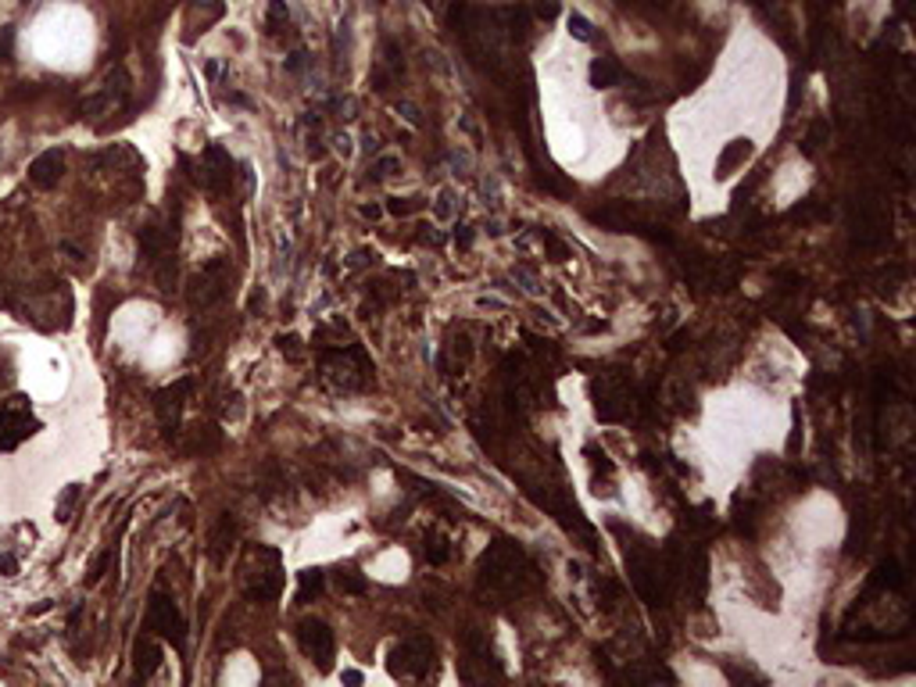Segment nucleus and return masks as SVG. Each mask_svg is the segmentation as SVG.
<instances>
[{
    "instance_id": "e433bc0d",
    "label": "nucleus",
    "mask_w": 916,
    "mask_h": 687,
    "mask_svg": "<svg viewBox=\"0 0 916 687\" xmlns=\"http://www.w3.org/2000/svg\"><path fill=\"white\" fill-rule=\"evenodd\" d=\"M397 111H401V115H405L408 122H419V111H415L412 104H397Z\"/></svg>"
},
{
    "instance_id": "2f4dec72",
    "label": "nucleus",
    "mask_w": 916,
    "mask_h": 687,
    "mask_svg": "<svg viewBox=\"0 0 916 687\" xmlns=\"http://www.w3.org/2000/svg\"><path fill=\"white\" fill-rule=\"evenodd\" d=\"M108 566H111V552H104V555H97V562H94V566H90V577H86V584H90V587H94V584H97V580H101V577H104V573H108Z\"/></svg>"
},
{
    "instance_id": "c9c22d12",
    "label": "nucleus",
    "mask_w": 916,
    "mask_h": 687,
    "mask_svg": "<svg viewBox=\"0 0 916 687\" xmlns=\"http://www.w3.org/2000/svg\"><path fill=\"white\" fill-rule=\"evenodd\" d=\"M454 244H458V248H470V244H473V229L462 225V233H454Z\"/></svg>"
},
{
    "instance_id": "0eeeda50",
    "label": "nucleus",
    "mask_w": 916,
    "mask_h": 687,
    "mask_svg": "<svg viewBox=\"0 0 916 687\" xmlns=\"http://www.w3.org/2000/svg\"><path fill=\"white\" fill-rule=\"evenodd\" d=\"M37 429V419L26 408V397H12L4 408H0V447H19L29 433Z\"/></svg>"
},
{
    "instance_id": "a878e982",
    "label": "nucleus",
    "mask_w": 916,
    "mask_h": 687,
    "mask_svg": "<svg viewBox=\"0 0 916 687\" xmlns=\"http://www.w3.org/2000/svg\"><path fill=\"white\" fill-rule=\"evenodd\" d=\"M587 458H591V470H594V477H598V473H605V477H612V473H616L612 458H609L605 451H598V447H587Z\"/></svg>"
},
{
    "instance_id": "423d86ee",
    "label": "nucleus",
    "mask_w": 916,
    "mask_h": 687,
    "mask_svg": "<svg viewBox=\"0 0 916 687\" xmlns=\"http://www.w3.org/2000/svg\"><path fill=\"white\" fill-rule=\"evenodd\" d=\"M298 644H301V651H305L319 669H330V662H333V655H337V641H333V630H330L323 619H315V616L301 619V623H298Z\"/></svg>"
},
{
    "instance_id": "bb28decb",
    "label": "nucleus",
    "mask_w": 916,
    "mask_h": 687,
    "mask_svg": "<svg viewBox=\"0 0 916 687\" xmlns=\"http://www.w3.org/2000/svg\"><path fill=\"white\" fill-rule=\"evenodd\" d=\"M902 580H905V577H902V566H898V562H884V566L877 569V584H884V587H887V584H891V587H902Z\"/></svg>"
},
{
    "instance_id": "4468645a",
    "label": "nucleus",
    "mask_w": 916,
    "mask_h": 687,
    "mask_svg": "<svg viewBox=\"0 0 916 687\" xmlns=\"http://www.w3.org/2000/svg\"><path fill=\"white\" fill-rule=\"evenodd\" d=\"M748 158H752V140H731V143L724 147L720 161H716V179L734 176V168H741Z\"/></svg>"
},
{
    "instance_id": "20e7f679",
    "label": "nucleus",
    "mask_w": 916,
    "mask_h": 687,
    "mask_svg": "<svg viewBox=\"0 0 916 687\" xmlns=\"http://www.w3.org/2000/svg\"><path fill=\"white\" fill-rule=\"evenodd\" d=\"M591 397H594V412L601 422H623L630 415V390L616 372H605L591 383Z\"/></svg>"
},
{
    "instance_id": "9d476101",
    "label": "nucleus",
    "mask_w": 916,
    "mask_h": 687,
    "mask_svg": "<svg viewBox=\"0 0 916 687\" xmlns=\"http://www.w3.org/2000/svg\"><path fill=\"white\" fill-rule=\"evenodd\" d=\"M190 390H193V380H176L172 387H165V390L154 394V408H158L161 426H165L168 437H176V422H179V412H183Z\"/></svg>"
},
{
    "instance_id": "1a4fd4ad",
    "label": "nucleus",
    "mask_w": 916,
    "mask_h": 687,
    "mask_svg": "<svg viewBox=\"0 0 916 687\" xmlns=\"http://www.w3.org/2000/svg\"><path fill=\"white\" fill-rule=\"evenodd\" d=\"M197 183L208 193H225L229 186H233V158H229L222 147H208L204 161H200V172H197Z\"/></svg>"
},
{
    "instance_id": "ea45409f",
    "label": "nucleus",
    "mask_w": 916,
    "mask_h": 687,
    "mask_svg": "<svg viewBox=\"0 0 916 687\" xmlns=\"http://www.w3.org/2000/svg\"><path fill=\"white\" fill-rule=\"evenodd\" d=\"M344 680H348V683H362V673H355V669H348V673H344Z\"/></svg>"
},
{
    "instance_id": "393cba45",
    "label": "nucleus",
    "mask_w": 916,
    "mask_h": 687,
    "mask_svg": "<svg viewBox=\"0 0 916 687\" xmlns=\"http://www.w3.org/2000/svg\"><path fill=\"white\" fill-rule=\"evenodd\" d=\"M79 495H83V491L72 484V487H65V495L58 498V519H61V523H69V519H72V509H76Z\"/></svg>"
},
{
    "instance_id": "b1692460",
    "label": "nucleus",
    "mask_w": 916,
    "mask_h": 687,
    "mask_svg": "<svg viewBox=\"0 0 916 687\" xmlns=\"http://www.w3.org/2000/svg\"><path fill=\"white\" fill-rule=\"evenodd\" d=\"M541 241H544V251H548V258H552V262H566V258L573 255V251H569V244H566V241H559L555 233H544Z\"/></svg>"
},
{
    "instance_id": "58836bf2",
    "label": "nucleus",
    "mask_w": 916,
    "mask_h": 687,
    "mask_svg": "<svg viewBox=\"0 0 916 687\" xmlns=\"http://www.w3.org/2000/svg\"><path fill=\"white\" fill-rule=\"evenodd\" d=\"M380 211H383V208H376V204H362V215H365V218H380Z\"/></svg>"
},
{
    "instance_id": "7c9ffc66",
    "label": "nucleus",
    "mask_w": 916,
    "mask_h": 687,
    "mask_svg": "<svg viewBox=\"0 0 916 687\" xmlns=\"http://www.w3.org/2000/svg\"><path fill=\"white\" fill-rule=\"evenodd\" d=\"M397 165H401V161H397L394 154H383V158H380V161L372 165V179H387V176H390V172H394Z\"/></svg>"
},
{
    "instance_id": "c85d7f7f",
    "label": "nucleus",
    "mask_w": 916,
    "mask_h": 687,
    "mask_svg": "<svg viewBox=\"0 0 916 687\" xmlns=\"http://www.w3.org/2000/svg\"><path fill=\"white\" fill-rule=\"evenodd\" d=\"M591 29H594V26H591V22L584 19V15H569V33H573L577 40L591 44V40H594V33H591Z\"/></svg>"
},
{
    "instance_id": "f257e3e1",
    "label": "nucleus",
    "mask_w": 916,
    "mask_h": 687,
    "mask_svg": "<svg viewBox=\"0 0 916 687\" xmlns=\"http://www.w3.org/2000/svg\"><path fill=\"white\" fill-rule=\"evenodd\" d=\"M534 580V566L512 541H495L480 559V587L487 591H523Z\"/></svg>"
},
{
    "instance_id": "c756f323",
    "label": "nucleus",
    "mask_w": 916,
    "mask_h": 687,
    "mask_svg": "<svg viewBox=\"0 0 916 687\" xmlns=\"http://www.w3.org/2000/svg\"><path fill=\"white\" fill-rule=\"evenodd\" d=\"M816 215H827V204H820L816 197H809V200H802L795 211H791V218H816Z\"/></svg>"
},
{
    "instance_id": "72a5a7b5",
    "label": "nucleus",
    "mask_w": 916,
    "mask_h": 687,
    "mask_svg": "<svg viewBox=\"0 0 916 687\" xmlns=\"http://www.w3.org/2000/svg\"><path fill=\"white\" fill-rule=\"evenodd\" d=\"M12 44H15V33H12V29H0V61L12 58Z\"/></svg>"
},
{
    "instance_id": "7ed1b4c3",
    "label": "nucleus",
    "mask_w": 916,
    "mask_h": 687,
    "mask_svg": "<svg viewBox=\"0 0 916 687\" xmlns=\"http://www.w3.org/2000/svg\"><path fill=\"white\" fill-rule=\"evenodd\" d=\"M390 673L405 680H422L433 669V644L429 637H405L401 644L390 648Z\"/></svg>"
},
{
    "instance_id": "ddd939ff",
    "label": "nucleus",
    "mask_w": 916,
    "mask_h": 687,
    "mask_svg": "<svg viewBox=\"0 0 916 687\" xmlns=\"http://www.w3.org/2000/svg\"><path fill=\"white\" fill-rule=\"evenodd\" d=\"M172 244H176V233H168V229H161V225H143L140 229V255L147 262H161L172 251Z\"/></svg>"
},
{
    "instance_id": "f704fd0d",
    "label": "nucleus",
    "mask_w": 916,
    "mask_h": 687,
    "mask_svg": "<svg viewBox=\"0 0 916 687\" xmlns=\"http://www.w3.org/2000/svg\"><path fill=\"white\" fill-rule=\"evenodd\" d=\"M0 573H4V577H15V573H19V559H15V555H8V552H0Z\"/></svg>"
},
{
    "instance_id": "cd10ccee",
    "label": "nucleus",
    "mask_w": 916,
    "mask_h": 687,
    "mask_svg": "<svg viewBox=\"0 0 916 687\" xmlns=\"http://www.w3.org/2000/svg\"><path fill=\"white\" fill-rule=\"evenodd\" d=\"M218 447V429L215 426H204V433H197V440H193V451L197 454H208V451H215Z\"/></svg>"
},
{
    "instance_id": "4be33fe9",
    "label": "nucleus",
    "mask_w": 916,
    "mask_h": 687,
    "mask_svg": "<svg viewBox=\"0 0 916 687\" xmlns=\"http://www.w3.org/2000/svg\"><path fill=\"white\" fill-rule=\"evenodd\" d=\"M734 530L752 537V530H756V509H752V502H745V512H741L738 502H734Z\"/></svg>"
},
{
    "instance_id": "39448f33",
    "label": "nucleus",
    "mask_w": 916,
    "mask_h": 687,
    "mask_svg": "<svg viewBox=\"0 0 916 687\" xmlns=\"http://www.w3.org/2000/svg\"><path fill=\"white\" fill-rule=\"evenodd\" d=\"M147 626L158 630L165 641H172L176 648L186 644V619L179 612V605L172 598H165L161 591L151 594V605H147Z\"/></svg>"
},
{
    "instance_id": "4c0bfd02",
    "label": "nucleus",
    "mask_w": 916,
    "mask_h": 687,
    "mask_svg": "<svg viewBox=\"0 0 916 687\" xmlns=\"http://www.w3.org/2000/svg\"><path fill=\"white\" fill-rule=\"evenodd\" d=\"M287 69H290V72H301V69H305V54H294V58L287 61Z\"/></svg>"
},
{
    "instance_id": "5701e85b",
    "label": "nucleus",
    "mask_w": 916,
    "mask_h": 687,
    "mask_svg": "<svg viewBox=\"0 0 916 687\" xmlns=\"http://www.w3.org/2000/svg\"><path fill=\"white\" fill-rule=\"evenodd\" d=\"M419 208H422L419 197H390V200H387V211L397 215V218H405V215H412V211H419Z\"/></svg>"
},
{
    "instance_id": "dca6fc26",
    "label": "nucleus",
    "mask_w": 916,
    "mask_h": 687,
    "mask_svg": "<svg viewBox=\"0 0 916 687\" xmlns=\"http://www.w3.org/2000/svg\"><path fill=\"white\" fill-rule=\"evenodd\" d=\"M623 79H626V72H623L619 61H612V58H594V65H591V86L609 90V86H616V83H623Z\"/></svg>"
},
{
    "instance_id": "f3484780",
    "label": "nucleus",
    "mask_w": 916,
    "mask_h": 687,
    "mask_svg": "<svg viewBox=\"0 0 916 687\" xmlns=\"http://www.w3.org/2000/svg\"><path fill=\"white\" fill-rule=\"evenodd\" d=\"M233 534H237V530H233V519H229V512H225V516L218 519V530L211 534V548H208L215 562H222V559H225L229 544H233Z\"/></svg>"
},
{
    "instance_id": "6e6552de",
    "label": "nucleus",
    "mask_w": 916,
    "mask_h": 687,
    "mask_svg": "<svg viewBox=\"0 0 916 687\" xmlns=\"http://www.w3.org/2000/svg\"><path fill=\"white\" fill-rule=\"evenodd\" d=\"M225 283H229V273H225V262L222 258H211L197 276H193V287H190V305L197 308H208L215 305L222 294H225Z\"/></svg>"
},
{
    "instance_id": "f03ea898",
    "label": "nucleus",
    "mask_w": 916,
    "mask_h": 687,
    "mask_svg": "<svg viewBox=\"0 0 916 687\" xmlns=\"http://www.w3.org/2000/svg\"><path fill=\"white\" fill-rule=\"evenodd\" d=\"M323 365H326L330 380H337V383L348 387V390L365 387V380H369V372H372V365H369V358H365V351H362L358 344L337 348V351H323Z\"/></svg>"
},
{
    "instance_id": "6ab92c4d",
    "label": "nucleus",
    "mask_w": 916,
    "mask_h": 687,
    "mask_svg": "<svg viewBox=\"0 0 916 687\" xmlns=\"http://www.w3.org/2000/svg\"><path fill=\"white\" fill-rule=\"evenodd\" d=\"M287 26H290V12H287V4H283V0H273V4H269V15H266V33H269V37H280Z\"/></svg>"
},
{
    "instance_id": "473e14b6",
    "label": "nucleus",
    "mask_w": 916,
    "mask_h": 687,
    "mask_svg": "<svg viewBox=\"0 0 916 687\" xmlns=\"http://www.w3.org/2000/svg\"><path fill=\"white\" fill-rule=\"evenodd\" d=\"M823 133H827V126H823V122H816V126H813V133H809V140H806V143H802V151H806V154H813V151H816V147H820V140H823Z\"/></svg>"
},
{
    "instance_id": "2eb2a0df",
    "label": "nucleus",
    "mask_w": 916,
    "mask_h": 687,
    "mask_svg": "<svg viewBox=\"0 0 916 687\" xmlns=\"http://www.w3.org/2000/svg\"><path fill=\"white\" fill-rule=\"evenodd\" d=\"M133 666H136V676H151L161 666V644L151 637H140L133 648Z\"/></svg>"
},
{
    "instance_id": "9b49d317",
    "label": "nucleus",
    "mask_w": 916,
    "mask_h": 687,
    "mask_svg": "<svg viewBox=\"0 0 916 687\" xmlns=\"http://www.w3.org/2000/svg\"><path fill=\"white\" fill-rule=\"evenodd\" d=\"M61 176H65V154H61V151H44V154L33 158V165H29V183H33L37 190L58 186Z\"/></svg>"
},
{
    "instance_id": "aec40b11",
    "label": "nucleus",
    "mask_w": 916,
    "mask_h": 687,
    "mask_svg": "<svg viewBox=\"0 0 916 687\" xmlns=\"http://www.w3.org/2000/svg\"><path fill=\"white\" fill-rule=\"evenodd\" d=\"M447 559H451L447 541H444L440 534H429V537H426V562H429V566H444Z\"/></svg>"
},
{
    "instance_id": "f8f14e48",
    "label": "nucleus",
    "mask_w": 916,
    "mask_h": 687,
    "mask_svg": "<svg viewBox=\"0 0 916 687\" xmlns=\"http://www.w3.org/2000/svg\"><path fill=\"white\" fill-rule=\"evenodd\" d=\"M591 222L612 229V233H634V225H637V218H634V211H630L626 204H601V208H591Z\"/></svg>"
},
{
    "instance_id": "412c9836",
    "label": "nucleus",
    "mask_w": 916,
    "mask_h": 687,
    "mask_svg": "<svg viewBox=\"0 0 916 687\" xmlns=\"http://www.w3.org/2000/svg\"><path fill=\"white\" fill-rule=\"evenodd\" d=\"M337 587H340L344 594H365V591H369V584H365V577H362L358 569H340V573H337Z\"/></svg>"
},
{
    "instance_id": "a211bd4d",
    "label": "nucleus",
    "mask_w": 916,
    "mask_h": 687,
    "mask_svg": "<svg viewBox=\"0 0 916 687\" xmlns=\"http://www.w3.org/2000/svg\"><path fill=\"white\" fill-rule=\"evenodd\" d=\"M323 584H326V573L323 569H305L301 573V587H298V601H312L323 594Z\"/></svg>"
}]
</instances>
